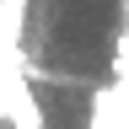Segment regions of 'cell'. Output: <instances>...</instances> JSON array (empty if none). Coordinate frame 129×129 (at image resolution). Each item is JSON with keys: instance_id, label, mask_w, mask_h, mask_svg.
Wrapping results in <instances>:
<instances>
[{"instance_id": "7a4b0ae2", "label": "cell", "mask_w": 129, "mask_h": 129, "mask_svg": "<svg viewBox=\"0 0 129 129\" xmlns=\"http://www.w3.org/2000/svg\"><path fill=\"white\" fill-rule=\"evenodd\" d=\"M0 43L6 48H22V6H0Z\"/></svg>"}, {"instance_id": "6da1fadb", "label": "cell", "mask_w": 129, "mask_h": 129, "mask_svg": "<svg viewBox=\"0 0 129 129\" xmlns=\"http://www.w3.org/2000/svg\"><path fill=\"white\" fill-rule=\"evenodd\" d=\"M0 108L11 129H43V108L27 86V59L22 48H6V43H0Z\"/></svg>"}, {"instance_id": "3957f363", "label": "cell", "mask_w": 129, "mask_h": 129, "mask_svg": "<svg viewBox=\"0 0 129 129\" xmlns=\"http://www.w3.org/2000/svg\"><path fill=\"white\" fill-rule=\"evenodd\" d=\"M0 118H6V108H0Z\"/></svg>"}]
</instances>
